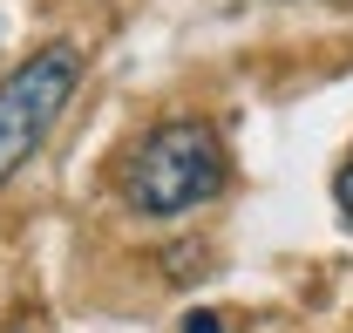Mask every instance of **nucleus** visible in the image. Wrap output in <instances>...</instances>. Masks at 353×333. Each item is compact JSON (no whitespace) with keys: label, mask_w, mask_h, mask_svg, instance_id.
I'll use <instances>...</instances> for the list:
<instances>
[{"label":"nucleus","mask_w":353,"mask_h":333,"mask_svg":"<svg viewBox=\"0 0 353 333\" xmlns=\"http://www.w3.org/2000/svg\"><path fill=\"white\" fill-rule=\"evenodd\" d=\"M224 184H231V157L204 116L157 123L130 157V204L143 218H183V211L211 204Z\"/></svg>","instance_id":"obj_1"},{"label":"nucleus","mask_w":353,"mask_h":333,"mask_svg":"<svg viewBox=\"0 0 353 333\" xmlns=\"http://www.w3.org/2000/svg\"><path fill=\"white\" fill-rule=\"evenodd\" d=\"M75 82H82V55L68 41H48L41 55L0 75V184L54 136L61 109L75 102Z\"/></svg>","instance_id":"obj_2"},{"label":"nucleus","mask_w":353,"mask_h":333,"mask_svg":"<svg viewBox=\"0 0 353 333\" xmlns=\"http://www.w3.org/2000/svg\"><path fill=\"white\" fill-rule=\"evenodd\" d=\"M333 204H340V218L353 225V157L340 164V177H333Z\"/></svg>","instance_id":"obj_3"},{"label":"nucleus","mask_w":353,"mask_h":333,"mask_svg":"<svg viewBox=\"0 0 353 333\" xmlns=\"http://www.w3.org/2000/svg\"><path fill=\"white\" fill-rule=\"evenodd\" d=\"M183 333H224L218 313H183Z\"/></svg>","instance_id":"obj_4"},{"label":"nucleus","mask_w":353,"mask_h":333,"mask_svg":"<svg viewBox=\"0 0 353 333\" xmlns=\"http://www.w3.org/2000/svg\"><path fill=\"white\" fill-rule=\"evenodd\" d=\"M326 7H353V0H326Z\"/></svg>","instance_id":"obj_5"},{"label":"nucleus","mask_w":353,"mask_h":333,"mask_svg":"<svg viewBox=\"0 0 353 333\" xmlns=\"http://www.w3.org/2000/svg\"><path fill=\"white\" fill-rule=\"evenodd\" d=\"M14 333H28V327H14Z\"/></svg>","instance_id":"obj_6"}]
</instances>
